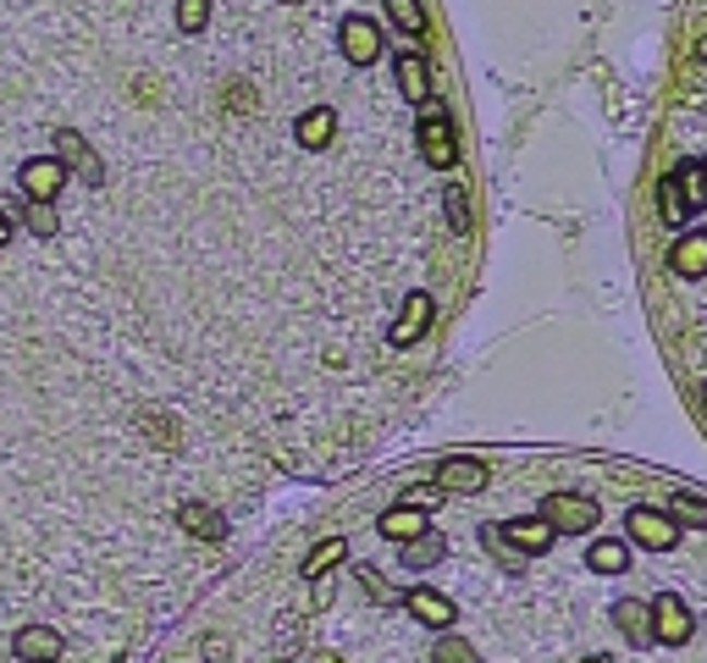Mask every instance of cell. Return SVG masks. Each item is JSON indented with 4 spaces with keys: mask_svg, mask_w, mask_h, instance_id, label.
I'll list each match as a JSON object with an SVG mask.
<instances>
[{
    "mask_svg": "<svg viewBox=\"0 0 707 663\" xmlns=\"http://www.w3.org/2000/svg\"><path fill=\"white\" fill-rule=\"evenodd\" d=\"M442 205H448V221H454V232H470V200H465V189H459V183H448V194H442Z\"/></svg>",
    "mask_w": 707,
    "mask_h": 663,
    "instance_id": "28",
    "label": "cell"
},
{
    "mask_svg": "<svg viewBox=\"0 0 707 663\" xmlns=\"http://www.w3.org/2000/svg\"><path fill=\"white\" fill-rule=\"evenodd\" d=\"M332 128H337V117H332L326 106H315V111H304V117H299V128H293V133H299V144H304V149H326V144H332Z\"/></svg>",
    "mask_w": 707,
    "mask_h": 663,
    "instance_id": "18",
    "label": "cell"
},
{
    "mask_svg": "<svg viewBox=\"0 0 707 663\" xmlns=\"http://www.w3.org/2000/svg\"><path fill=\"white\" fill-rule=\"evenodd\" d=\"M337 45H343V56H348L354 67H371V61L382 56V34H376L371 17H343V23H337Z\"/></svg>",
    "mask_w": 707,
    "mask_h": 663,
    "instance_id": "6",
    "label": "cell"
},
{
    "mask_svg": "<svg viewBox=\"0 0 707 663\" xmlns=\"http://www.w3.org/2000/svg\"><path fill=\"white\" fill-rule=\"evenodd\" d=\"M613 619H619V630H625V641H631V647H652V603L619 598Z\"/></svg>",
    "mask_w": 707,
    "mask_h": 663,
    "instance_id": "13",
    "label": "cell"
},
{
    "mask_svg": "<svg viewBox=\"0 0 707 663\" xmlns=\"http://www.w3.org/2000/svg\"><path fill=\"white\" fill-rule=\"evenodd\" d=\"M658 205H663V227H680V221H685V200H680L674 178H663V189H658Z\"/></svg>",
    "mask_w": 707,
    "mask_h": 663,
    "instance_id": "29",
    "label": "cell"
},
{
    "mask_svg": "<svg viewBox=\"0 0 707 663\" xmlns=\"http://www.w3.org/2000/svg\"><path fill=\"white\" fill-rule=\"evenodd\" d=\"M404 608L420 619V625H431V630H448L459 614H454V603L448 598H442V592H431V587H415L409 598H404Z\"/></svg>",
    "mask_w": 707,
    "mask_h": 663,
    "instance_id": "10",
    "label": "cell"
},
{
    "mask_svg": "<svg viewBox=\"0 0 707 663\" xmlns=\"http://www.w3.org/2000/svg\"><path fill=\"white\" fill-rule=\"evenodd\" d=\"M420 155H426V166H436V172H448V166L459 160L454 122H448V111H442L436 100H420Z\"/></svg>",
    "mask_w": 707,
    "mask_h": 663,
    "instance_id": "1",
    "label": "cell"
},
{
    "mask_svg": "<svg viewBox=\"0 0 707 663\" xmlns=\"http://www.w3.org/2000/svg\"><path fill=\"white\" fill-rule=\"evenodd\" d=\"M17 658L23 663H56L61 658V636L50 625H28V630H17Z\"/></svg>",
    "mask_w": 707,
    "mask_h": 663,
    "instance_id": "15",
    "label": "cell"
},
{
    "mask_svg": "<svg viewBox=\"0 0 707 663\" xmlns=\"http://www.w3.org/2000/svg\"><path fill=\"white\" fill-rule=\"evenodd\" d=\"M586 564H591L597 575H625V569H631V547H625V542H613V537H608V542H591Z\"/></svg>",
    "mask_w": 707,
    "mask_h": 663,
    "instance_id": "21",
    "label": "cell"
},
{
    "mask_svg": "<svg viewBox=\"0 0 707 663\" xmlns=\"http://www.w3.org/2000/svg\"><path fill=\"white\" fill-rule=\"evenodd\" d=\"M17 183H23V194H28L34 205H50V200L61 194V183H67V166H61L56 155H34V160H23Z\"/></svg>",
    "mask_w": 707,
    "mask_h": 663,
    "instance_id": "4",
    "label": "cell"
},
{
    "mask_svg": "<svg viewBox=\"0 0 707 663\" xmlns=\"http://www.w3.org/2000/svg\"><path fill=\"white\" fill-rule=\"evenodd\" d=\"M23 221H28V232H39V238H50V232H56V210H50V205H34Z\"/></svg>",
    "mask_w": 707,
    "mask_h": 663,
    "instance_id": "31",
    "label": "cell"
},
{
    "mask_svg": "<svg viewBox=\"0 0 707 663\" xmlns=\"http://www.w3.org/2000/svg\"><path fill=\"white\" fill-rule=\"evenodd\" d=\"M669 520L707 531V504H702V497H691V492H674V497H669Z\"/></svg>",
    "mask_w": 707,
    "mask_h": 663,
    "instance_id": "22",
    "label": "cell"
},
{
    "mask_svg": "<svg viewBox=\"0 0 707 663\" xmlns=\"http://www.w3.org/2000/svg\"><path fill=\"white\" fill-rule=\"evenodd\" d=\"M674 189H680L685 210H702V205H707V178H702V160H680V166H674Z\"/></svg>",
    "mask_w": 707,
    "mask_h": 663,
    "instance_id": "19",
    "label": "cell"
},
{
    "mask_svg": "<svg viewBox=\"0 0 707 663\" xmlns=\"http://www.w3.org/2000/svg\"><path fill=\"white\" fill-rule=\"evenodd\" d=\"M442 553H448V542H442V531H420L415 542H404V569H431Z\"/></svg>",
    "mask_w": 707,
    "mask_h": 663,
    "instance_id": "20",
    "label": "cell"
},
{
    "mask_svg": "<svg viewBox=\"0 0 707 663\" xmlns=\"http://www.w3.org/2000/svg\"><path fill=\"white\" fill-rule=\"evenodd\" d=\"M23 216H28V210H23L17 200H0V243H7V238L23 227Z\"/></svg>",
    "mask_w": 707,
    "mask_h": 663,
    "instance_id": "30",
    "label": "cell"
},
{
    "mask_svg": "<svg viewBox=\"0 0 707 663\" xmlns=\"http://www.w3.org/2000/svg\"><path fill=\"white\" fill-rule=\"evenodd\" d=\"M498 531H503V542H508L514 553H525V558H530V553H548V547L559 542V531H553L542 515H537V520H508V526H498Z\"/></svg>",
    "mask_w": 707,
    "mask_h": 663,
    "instance_id": "8",
    "label": "cell"
},
{
    "mask_svg": "<svg viewBox=\"0 0 707 663\" xmlns=\"http://www.w3.org/2000/svg\"><path fill=\"white\" fill-rule=\"evenodd\" d=\"M426 326H431V293H409V299H404V315H398L393 332H387V343H393V349H409V343L426 338Z\"/></svg>",
    "mask_w": 707,
    "mask_h": 663,
    "instance_id": "7",
    "label": "cell"
},
{
    "mask_svg": "<svg viewBox=\"0 0 707 663\" xmlns=\"http://www.w3.org/2000/svg\"><path fill=\"white\" fill-rule=\"evenodd\" d=\"M376 531H382L387 542H398V547H404V542H415V537H420V531H431V526H426V509L398 504V509H387V515L376 520Z\"/></svg>",
    "mask_w": 707,
    "mask_h": 663,
    "instance_id": "14",
    "label": "cell"
},
{
    "mask_svg": "<svg viewBox=\"0 0 707 663\" xmlns=\"http://www.w3.org/2000/svg\"><path fill=\"white\" fill-rule=\"evenodd\" d=\"M177 520H183L200 542H221V537H227V520H221L216 509H205V504H183V509H177Z\"/></svg>",
    "mask_w": 707,
    "mask_h": 663,
    "instance_id": "17",
    "label": "cell"
},
{
    "mask_svg": "<svg viewBox=\"0 0 707 663\" xmlns=\"http://www.w3.org/2000/svg\"><path fill=\"white\" fill-rule=\"evenodd\" d=\"M481 547H487L503 569H519V558H525V553H514V547L503 542V531H498V526H481Z\"/></svg>",
    "mask_w": 707,
    "mask_h": 663,
    "instance_id": "26",
    "label": "cell"
},
{
    "mask_svg": "<svg viewBox=\"0 0 707 663\" xmlns=\"http://www.w3.org/2000/svg\"><path fill=\"white\" fill-rule=\"evenodd\" d=\"M387 17H393L409 39H420V34H426V12H420V0H387Z\"/></svg>",
    "mask_w": 707,
    "mask_h": 663,
    "instance_id": "24",
    "label": "cell"
},
{
    "mask_svg": "<svg viewBox=\"0 0 707 663\" xmlns=\"http://www.w3.org/2000/svg\"><path fill=\"white\" fill-rule=\"evenodd\" d=\"M211 23V0H177V28L183 34H200Z\"/></svg>",
    "mask_w": 707,
    "mask_h": 663,
    "instance_id": "25",
    "label": "cell"
},
{
    "mask_svg": "<svg viewBox=\"0 0 707 663\" xmlns=\"http://www.w3.org/2000/svg\"><path fill=\"white\" fill-rule=\"evenodd\" d=\"M393 72H398V89H404V100H431V67H426V56H415V50H404L398 61H393Z\"/></svg>",
    "mask_w": 707,
    "mask_h": 663,
    "instance_id": "11",
    "label": "cell"
},
{
    "mask_svg": "<svg viewBox=\"0 0 707 663\" xmlns=\"http://www.w3.org/2000/svg\"><path fill=\"white\" fill-rule=\"evenodd\" d=\"M702 398H707V387H702Z\"/></svg>",
    "mask_w": 707,
    "mask_h": 663,
    "instance_id": "34",
    "label": "cell"
},
{
    "mask_svg": "<svg viewBox=\"0 0 707 663\" xmlns=\"http://www.w3.org/2000/svg\"><path fill=\"white\" fill-rule=\"evenodd\" d=\"M652 641H663V647H685L691 641V608L674 592L652 598Z\"/></svg>",
    "mask_w": 707,
    "mask_h": 663,
    "instance_id": "5",
    "label": "cell"
},
{
    "mask_svg": "<svg viewBox=\"0 0 707 663\" xmlns=\"http://www.w3.org/2000/svg\"><path fill=\"white\" fill-rule=\"evenodd\" d=\"M586 663H613V658H586Z\"/></svg>",
    "mask_w": 707,
    "mask_h": 663,
    "instance_id": "32",
    "label": "cell"
},
{
    "mask_svg": "<svg viewBox=\"0 0 707 663\" xmlns=\"http://www.w3.org/2000/svg\"><path fill=\"white\" fill-rule=\"evenodd\" d=\"M542 520L553 531H591L597 526V504L580 497V492H553V497H542Z\"/></svg>",
    "mask_w": 707,
    "mask_h": 663,
    "instance_id": "2",
    "label": "cell"
},
{
    "mask_svg": "<svg viewBox=\"0 0 707 663\" xmlns=\"http://www.w3.org/2000/svg\"><path fill=\"white\" fill-rule=\"evenodd\" d=\"M343 558H348V542H343V537H326V542L304 558V575H310V580H321V575H326L332 564H343Z\"/></svg>",
    "mask_w": 707,
    "mask_h": 663,
    "instance_id": "23",
    "label": "cell"
},
{
    "mask_svg": "<svg viewBox=\"0 0 707 663\" xmlns=\"http://www.w3.org/2000/svg\"><path fill=\"white\" fill-rule=\"evenodd\" d=\"M436 486H442V492H481V486H487V465H481V459H442Z\"/></svg>",
    "mask_w": 707,
    "mask_h": 663,
    "instance_id": "12",
    "label": "cell"
},
{
    "mask_svg": "<svg viewBox=\"0 0 707 663\" xmlns=\"http://www.w3.org/2000/svg\"><path fill=\"white\" fill-rule=\"evenodd\" d=\"M669 266H674L680 277H702V272H707V232H685V238L674 243Z\"/></svg>",
    "mask_w": 707,
    "mask_h": 663,
    "instance_id": "16",
    "label": "cell"
},
{
    "mask_svg": "<svg viewBox=\"0 0 707 663\" xmlns=\"http://www.w3.org/2000/svg\"><path fill=\"white\" fill-rule=\"evenodd\" d=\"M56 160L67 166V172L88 178V183H100V155L83 144V133H56Z\"/></svg>",
    "mask_w": 707,
    "mask_h": 663,
    "instance_id": "9",
    "label": "cell"
},
{
    "mask_svg": "<svg viewBox=\"0 0 707 663\" xmlns=\"http://www.w3.org/2000/svg\"><path fill=\"white\" fill-rule=\"evenodd\" d=\"M702 178H707V160H702Z\"/></svg>",
    "mask_w": 707,
    "mask_h": 663,
    "instance_id": "33",
    "label": "cell"
},
{
    "mask_svg": "<svg viewBox=\"0 0 707 663\" xmlns=\"http://www.w3.org/2000/svg\"><path fill=\"white\" fill-rule=\"evenodd\" d=\"M625 531H631V542H636V547H652V553H669V547L680 542V526H674L669 515L647 509V504L625 515Z\"/></svg>",
    "mask_w": 707,
    "mask_h": 663,
    "instance_id": "3",
    "label": "cell"
},
{
    "mask_svg": "<svg viewBox=\"0 0 707 663\" xmlns=\"http://www.w3.org/2000/svg\"><path fill=\"white\" fill-rule=\"evenodd\" d=\"M431 658H436V663H481V658H476V647H470V641H459V636H442Z\"/></svg>",
    "mask_w": 707,
    "mask_h": 663,
    "instance_id": "27",
    "label": "cell"
}]
</instances>
